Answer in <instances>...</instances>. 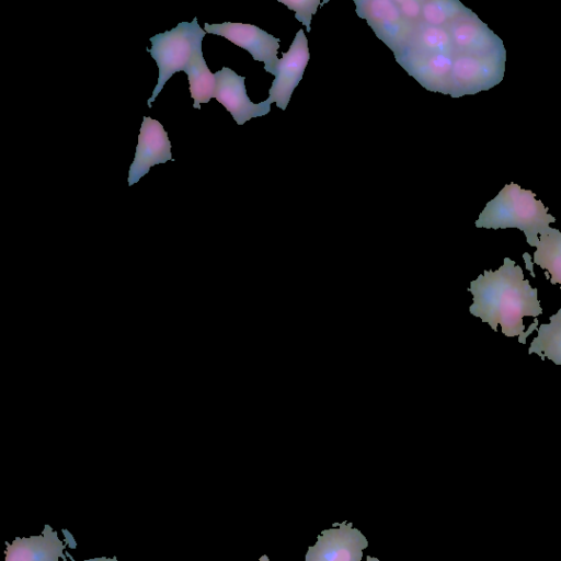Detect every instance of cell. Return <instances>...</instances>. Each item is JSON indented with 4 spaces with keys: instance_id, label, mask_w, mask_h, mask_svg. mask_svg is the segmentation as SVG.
I'll use <instances>...</instances> for the list:
<instances>
[{
    "instance_id": "obj_2",
    "label": "cell",
    "mask_w": 561,
    "mask_h": 561,
    "mask_svg": "<svg viewBox=\"0 0 561 561\" xmlns=\"http://www.w3.org/2000/svg\"><path fill=\"white\" fill-rule=\"evenodd\" d=\"M548 210L541 201L536 199L533 191L512 182L486 203L474 225L494 230L517 228L524 232L530 247H537L538 236L549 233L552 229L549 225L556 222V217Z\"/></svg>"
},
{
    "instance_id": "obj_7",
    "label": "cell",
    "mask_w": 561,
    "mask_h": 561,
    "mask_svg": "<svg viewBox=\"0 0 561 561\" xmlns=\"http://www.w3.org/2000/svg\"><path fill=\"white\" fill-rule=\"evenodd\" d=\"M173 160L168 133L157 119L144 116L134 160L128 171V185L136 184L150 168Z\"/></svg>"
},
{
    "instance_id": "obj_1",
    "label": "cell",
    "mask_w": 561,
    "mask_h": 561,
    "mask_svg": "<svg viewBox=\"0 0 561 561\" xmlns=\"http://www.w3.org/2000/svg\"><path fill=\"white\" fill-rule=\"evenodd\" d=\"M468 290L473 297L469 312L489 323L493 331L500 324L505 336H518V342L525 344L526 337L537 330L536 317L542 313L538 290L510 257H504L495 271L484 270L470 282Z\"/></svg>"
},
{
    "instance_id": "obj_3",
    "label": "cell",
    "mask_w": 561,
    "mask_h": 561,
    "mask_svg": "<svg viewBox=\"0 0 561 561\" xmlns=\"http://www.w3.org/2000/svg\"><path fill=\"white\" fill-rule=\"evenodd\" d=\"M204 30L198 25L197 18L192 22H180L175 27L150 37L151 48H147L159 69L158 83L147 105L151 108L167 81L179 71H186L195 58L202 53Z\"/></svg>"
},
{
    "instance_id": "obj_16",
    "label": "cell",
    "mask_w": 561,
    "mask_h": 561,
    "mask_svg": "<svg viewBox=\"0 0 561 561\" xmlns=\"http://www.w3.org/2000/svg\"><path fill=\"white\" fill-rule=\"evenodd\" d=\"M279 2L294 11L295 18L306 26L307 32H310L312 15L317 12L318 5L327 1L321 3L319 0H279Z\"/></svg>"
},
{
    "instance_id": "obj_4",
    "label": "cell",
    "mask_w": 561,
    "mask_h": 561,
    "mask_svg": "<svg viewBox=\"0 0 561 561\" xmlns=\"http://www.w3.org/2000/svg\"><path fill=\"white\" fill-rule=\"evenodd\" d=\"M205 31L219 35L234 45L249 51L254 60L263 61L265 71L276 75L279 62L277 50L279 38L252 24L224 22L221 24L205 23Z\"/></svg>"
},
{
    "instance_id": "obj_6",
    "label": "cell",
    "mask_w": 561,
    "mask_h": 561,
    "mask_svg": "<svg viewBox=\"0 0 561 561\" xmlns=\"http://www.w3.org/2000/svg\"><path fill=\"white\" fill-rule=\"evenodd\" d=\"M354 3L357 7L358 16L367 20L376 35L393 51H396V46L399 47L398 53L400 54L404 49L403 42L411 35L412 23L402 18L396 1L354 0Z\"/></svg>"
},
{
    "instance_id": "obj_5",
    "label": "cell",
    "mask_w": 561,
    "mask_h": 561,
    "mask_svg": "<svg viewBox=\"0 0 561 561\" xmlns=\"http://www.w3.org/2000/svg\"><path fill=\"white\" fill-rule=\"evenodd\" d=\"M367 547L366 537L352 523L343 522L321 531L305 561H362Z\"/></svg>"
},
{
    "instance_id": "obj_8",
    "label": "cell",
    "mask_w": 561,
    "mask_h": 561,
    "mask_svg": "<svg viewBox=\"0 0 561 561\" xmlns=\"http://www.w3.org/2000/svg\"><path fill=\"white\" fill-rule=\"evenodd\" d=\"M309 60L308 41L302 30H299L287 53H283L276 67L275 79L268 91L267 101L286 110L295 88L300 82Z\"/></svg>"
},
{
    "instance_id": "obj_15",
    "label": "cell",
    "mask_w": 561,
    "mask_h": 561,
    "mask_svg": "<svg viewBox=\"0 0 561 561\" xmlns=\"http://www.w3.org/2000/svg\"><path fill=\"white\" fill-rule=\"evenodd\" d=\"M463 9L459 1H422L423 20L432 26H444Z\"/></svg>"
},
{
    "instance_id": "obj_12",
    "label": "cell",
    "mask_w": 561,
    "mask_h": 561,
    "mask_svg": "<svg viewBox=\"0 0 561 561\" xmlns=\"http://www.w3.org/2000/svg\"><path fill=\"white\" fill-rule=\"evenodd\" d=\"M533 264L546 270L552 285L559 284L561 290V231L552 228L547 234L539 237L534 252Z\"/></svg>"
},
{
    "instance_id": "obj_17",
    "label": "cell",
    "mask_w": 561,
    "mask_h": 561,
    "mask_svg": "<svg viewBox=\"0 0 561 561\" xmlns=\"http://www.w3.org/2000/svg\"><path fill=\"white\" fill-rule=\"evenodd\" d=\"M402 16L410 21L417 20L422 12V1L404 0L396 1Z\"/></svg>"
},
{
    "instance_id": "obj_19",
    "label": "cell",
    "mask_w": 561,
    "mask_h": 561,
    "mask_svg": "<svg viewBox=\"0 0 561 561\" xmlns=\"http://www.w3.org/2000/svg\"><path fill=\"white\" fill-rule=\"evenodd\" d=\"M366 561H380V560L375 557L367 556Z\"/></svg>"
},
{
    "instance_id": "obj_14",
    "label": "cell",
    "mask_w": 561,
    "mask_h": 561,
    "mask_svg": "<svg viewBox=\"0 0 561 561\" xmlns=\"http://www.w3.org/2000/svg\"><path fill=\"white\" fill-rule=\"evenodd\" d=\"M185 73L188 78L191 98L194 100L193 107L201 108L202 103H208L214 98L216 89L215 73L208 69L203 51L195 56Z\"/></svg>"
},
{
    "instance_id": "obj_10",
    "label": "cell",
    "mask_w": 561,
    "mask_h": 561,
    "mask_svg": "<svg viewBox=\"0 0 561 561\" xmlns=\"http://www.w3.org/2000/svg\"><path fill=\"white\" fill-rule=\"evenodd\" d=\"M397 60L427 90L450 94V76L454 64L450 56L413 49V51L400 53Z\"/></svg>"
},
{
    "instance_id": "obj_9",
    "label": "cell",
    "mask_w": 561,
    "mask_h": 561,
    "mask_svg": "<svg viewBox=\"0 0 561 561\" xmlns=\"http://www.w3.org/2000/svg\"><path fill=\"white\" fill-rule=\"evenodd\" d=\"M216 89L214 98L232 115L238 125H243L253 117L266 115L271 103L265 100L253 103L245 90L244 77L237 75L228 67L215 72Z\"/></svg>"
},
{
    "instance_id": "obj_11",
    "label": "cell",
    "mask_w": 561,
    "mask_h": 561,
    "mask_svg": "<svg viewBox=\"0 0 561 561\" xmlns=\"http://www.w3.org/2000/svg\"><path fill=\"white\" fill-rule=\"evenodd\" d=\"M66 545L46 524L41 535L15 538L7 543L5 561H59Z\"/></svg>"
},
{
    "instance_id": "obj_13",
    "label": "cell",
    "mask_w": 561,
    "mask_h": 561,
    "mask_svg": "<svg viewBox=\"0 0 561 561\" xmlns=\"http://www.w3.org/2000/svg\"><path fill=\"white\" fill-rule=\"evenodd\" d=\"M550 322L537 328V336L531 341L528 354L546 357L561 365V308L549 317Z\"/></svg>"
},
{
    "instance_id": "obj_18",
    "label": "cell",
    "mask_w": 561,
    "mask_h": 561,
    "mask_svg": "<svg viewBox=\"0 0 561 561\" xmlns=\"http://www.w3.org/2000/svg\"><path fill=\"white\" fill-rule=\"evenodd\" d=\"M67 557L70 559V561H75L73 558L70 556V553H67ZM61 559H62V561H67V558L65 554L61 557ZM83 561H118V560L116 557H114V558L100 557V558H93V559H88V560H83Z\"/></svg>"
},
{
    "instance_id": "obj_20",
    "label": "cell",
    "mask_w": 561,
    "mask_h": 561,
    "mask_svg": "<svg viewBox=\"0 0 561 561\" xmlns=\"http://www.w3.org/2000/svg\"><path fill=\"white\" fill-rule=\"evenodd\" d=\"M259 561H270V559L266 554H264L259 559Z\"/></svg>"
}]
</instances>
